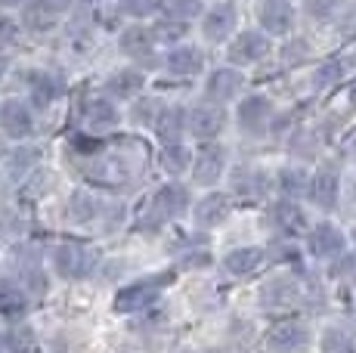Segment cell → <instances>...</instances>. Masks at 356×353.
<instances>
[{
  "label": "cell",
  "instance_id": "cell-1",
  "mask_svg": "<svg viewBox=\"0 0 356 353\" xmlns=\"http://www.w3.org/2000/svg\"><path fill=\"white\" fill-rule=\"evenodd\" d=\"M99 261H102L99 248L84 245V242H63V245L53 248V257H50L53 270L68 282L90 279V276L97 273Z\"/></svg>",
  "mask_w": 356,
  "mask_h": 353
},
{
  "label": "cell",
  "instance_id": "cell-2",
  "mask_svg": "<svg viewBox=\"0 0 356 353\" xmlns=\"http://www.w3.org/2000/svg\"><path fill=\"white\" fill-rule=\"evenodd\" d=\"M65 214H68V220L81 223V227H93V223H99V227H115V223H121V214H124V208L115 205V202L99 199L97 192L78 189V192L68 199Z\"/></svg>",
  "mask_w": 356,
  "mask_h": 353
},
{
  "label": "cell",
  "instance_id": "cell-3",
  "mask_svg": "<svg viewBox=\"0 0 356 353\" xmlns=\"http://www.w3.org/2000/svg\"><path fill=\"white\" fill-rule=\"evenodd\" d=\"M168 282H170V273H159V276H149V279H136L124 285L115 295V310L118 313H143V310H149L159 301L161 288Z\"/></svg>",
  "mask_w": 356,
  "mask_h": 353
},
{
  "label": "cell",
  "instance_id": "cell-4",
  "mask_svg": "<svg viewBox=\"0 0 356 353\" xmlns=\"http://www.w3.org/2000/svg\"><path fill=\"white\" fill-rule=\"evenodd\" d=\"M189 208V189L183 186V183H164L159 192L152 195V202H149V227H161V223L168 220H177L180 214H186Z\"/></svg>",
  "mask_w": 356,
  "mask_h": 353
},
{
  "label": "cell",
  "instance_id": "cell-5",
  "mask_svg": "<svg viewBox=\"0 0 356 353\" xmlns=\"http://www.w3.org/2000/svg\"><path fill=\"white\" fill-rule=\"evenodd\" d=\"M227 131V108L223 106H217V103H198L189 108V115H186V133H193L195 140H202V142H211V140H217L220 133Z\"/></svg>",
  "mask_w": 356,
  "mask_h": 353
},
{
  "label": "cell",
  "instance_id": "cell-6",
  "mask_svg": "<svg viewBox=\"0 0 356 353\" xmlns=\"http://www.w3.org/2000/svg\"><path fill=\"white\" fill-rule=\"evenodd\" d=\"M68 6H72V0H29V3L22 6V28L31 31V35L53 31L63 22Z\"/></svg>",
  "mask_w": 356,
  "mask_h": 353
},
{
  "label": "cell",
  "instance_id": "cell-7",
  "mask_svg": "<svg viewBox=\"0 0 356 353\" xmlns=\"http://www.w3.org/2000/svg\"><path fill=\"white\" fill-rule=\"evenodd\" d=\"M227 171V146L217 140L202 142L193 155V183L195 186H214Z\"/></svg>",
  "mask_w": 356,
  "mask_h": 353
},
{
  "label": "cell",
  "instance_id": "cell-8",
  "mask_svg": "<svg viewBox=\"0 0 356 353\" xmlns=\"http://www.w3.org/2000/svg\"><path fill=\"white\" fill-rule=\"evenodd\" d=\"M270 50H273V44H270L266 31H242V35H236L229 40L227 59L232 69H236V65H254L260 59L270 56Z\"/></svg>",
  "mask_w": 356,
  "mask_h": 353
},
{
  "label": "cell",
  "instance_id": "cell-9",
  "mask_svg": "<svg viewBox=\"0 0 356 353\" xmlns=\"http://www.w3.org/2000/svg\"><path fill=\"white\" fill-rule=\"evenodd\" d=\"M236 25H238V13L229 0H220V3L208 6L202 16V38L208 44H223L229 40V35H236Z\"/></svg>",
  "mask_w": 356,
  "mask_h": 353
},
{
  "label": "cell",
  "instance_id": "cell-10",
  "mask_svg": "<svg viewBox=\"0 0 356 353\" xmlns=\"http://www.w3.org/2000/svg\"><path fill=\"white\" fill-rule=\"evenodd\" d=\"M0 131L10 140H29L34 133V112L25 99H6L0 103Z\"/></svg>",
  "mask_w": 356,
  "mask_h": 353
},
{
  "label": "cell",
  "instance_id": "cell-11",
  "mask_svg": "<svg viewBox=\"0 0 356 353\" xmlns=\"http://www.w3.org/2000/svg\"><path fill=\"white\" fill-rule=\"evenodd\" d=\"M236 121H238V127H242L245 133L260 137V133L270 127V121H273V103L266 97H260V93H251V97H245L242 103H238Z\"/></svg>",
  "mask_w": 356,
  "mask_h": 353
},
{
  "label": "cell",
  "instance_id": "cell-12",
  "mask_svg": "<svg viewBox=\"0 0 356 353\" xmlns=\"http://www.w3.org/2000/svg\"><path fill=\"white\" fill-rule=\"evenodd\" d=\"M257 22L266 35L285 38L294 28V6L289 0H260L257 3Z\"/></svg>",
  "mask_w": 356,
  "mask_h": 353
},
{
  "label": "cell",
  "instance_id": "cell-13",
  "mask_svg": "<svg viewBox=\"0 0 356 353\" xmlns=\"http://www.w3.org/2000/svg\"><path fill=\"white\" fill-rule=\"evenodd\" d=\"M242 87H245V78L238 69H232V65L229 69H217V72L208 74V81H204V99H208V103H217V106H227L242 93Z\"/></svg>",
  "mask_w": 356,
  "mask_h": 353
},
{
  "label": "cell",
  "instance_id": "cell-14",
  "mask_svg": "<svg viewBox=\"0 0 356 353\" xmlns=\"http://www.w3.org/2000/svg\"><path fill=\"white\" fill-rule=\"evenodd\" d=\"M81 118H84V127L90 133H106V131H115V127H118L121 115H118V108H115L112 97H93L84 103V108H81Z\"/></svg>",
  "mask_w": 356,
  "mask_h": 353
},
{
  "label": "cell",
  "instance_id": "cell-15",
  "mask_svg": "<svg viewBox=\"0 0 356 353\" xmlns=\"http://www.w3.org/2000/svg\"><path fill=\"white\" fill-rule=\"evenodd\" d=\"M118 47H121V53H124V56H130L134 63L143 65V59H152L155 56L159 40H155L152 28H146L143 22H136V25H127V28L118 35Z\"/></svg>",
  "mask_w": 356,
  "mask_h": 353
},
{
  "label": "cell",
  "instance_id": "cell-16",
  "mask_svg": "<svg viewBox=\"0 0 356 353\" xmlns=\"http://www.w3.org/2000/svg\"><path fill=\"white\" fill-rule=\"evenodd\" d=\"M266 341H270V347L279 350V353H294V350H304L307 344H310V329H307L304 322H298V319H285V322L273 325Z\"/></svg>",
  "mask_w": 356,
  "mask_h": 353
},
{
  "label": "cell",
  "instance_id": "cell-17",
  "mask_svg": "<svg viewBox=\"0 0 356 353\" xmlns=\"http://www.w3.org/2000/svg\"><path fill=\"white\" fill-rule=\"evenodd\" d=\"M146 90V74H143L136 65L130 69H118L115 74L106 78V93L118 103H127V99H140V93Z\"/></svg>",
  "mask_w": 356,
  "mask_h": 353
},
{
  "label": "cell",
  "instance_id": "cell-18",
  "mask_svg": "<svg viewBox=\"0 0 356 353\" xmlns=\"http://www.w3.org/2000/svg\"><path fill=\"white\" fill-rule=\"evenodd\" d=\"M164 69H168V74H174V78H193V74L204 69V53L193 44H180L174 50H168Z\"/></svg>",
  "mask_w": 356,
  "mask_h": 353
},
{
  "label": "cell",
  "instance_id": "cell-19",
  "mask_svg": "<svg viewBox=\"0 0 356 353\" xmlns=\"http://www.w3.org/2000/svg\"><path fill=\"white\" fill-rule=\"evenodd\" d=\"M186 115H189V108H183V106H161L159 118H155V124H152V131H155V137L161 140V146L180 142V137L186 133Z\"/></svg>",
  "mask_w": 356,
  "mask_h": 353
},
{
  "label": "cell",
  "instance_id": "cell-20",
  "mask_svg": "<svg viewBox=\"0 0 356 353\" xmlns=\"http://www.w3.org/2000/svg\"><path fill=\"white\" fill-rule=\"evenodd\" d=\"M307 245H310L313 257H338L341 251H344V233H341L334 223H319V227L310 229V239H307Z\"/></svg>",
  "mask_w": 356,
  "mask_h": 353
},
{
  "label": "cell",
  "instance_id": "cell-21",
  "mask_svg": "<svg viewBox=\"0 0 356 353\" xmlns=\"http://www.w3.org/2000/svg\"><path fill=\"white\" fill-rule=\"evenodd\" d=\"M25 313H29V291H25V285L16 279H0V316L10 319V322H19Z\"/></svg>",
  "mask_w": 356,
  "mask_h": 353
},
{
  "label": "cell",
  "instance_id": "cell-22",
  "mask_svg": "<svg viewBox=\"0 0 356 353\" xmlns=\"http://www.w3.org/2000/svg\"><path fill=\"white\" fill-rule=\"evenodd\" d=\"M310 202L316 208H323V211H332L334 205H338V195H341V180H338V174L332 171V167H325V171H319V174H313V180H310Z\"/></svg>",
  "mask_w": 356,
  "mask_h": 353
},
{
  "label": "cell",
  "instance_id": "cell-23",
  "mask_svg": "<svg viewBox=\"0 0 356 353\" xmlns=\"http://www.w3.org/2000/svg\"><path fill=\"white\" fill-rule=\"evenodd\" d=\"M266 261V251L254 248V245H245V248H232L227 257H223V270L229 276H251L264 267Z\"/></svg>",
  "mask_w": 356,
  "mask_h": 353
},
{
  "label": "cell",
  "instance_id": "cell-24",
  "mask_svg": "<svg viewBox=\"0 0 356 353\" xmlns=\"http://www.w3.org/2000/svg\"><path fill=\"white\" fill-rule=\"evenodd\" d=\"M270 223L285 236H298L307 229V217L298 208V202H291V199H282L270 208Z\"/></svg>",
  "mask_w": 356,
  "mask_h": 353
},
{
  "label": "cell",
  "instance_id": "cell-25",
  "mask_svg": "<svg viewBox=\"0 0 356 353\" xmlns=\"http://www.w3.org/2000/svg\"><path fill=\"white\" fill-rule=\"evenodd\" d=\"M193 217H195V223L198 227H217V223H223L229 217V199L223 192H208L202 202L195 205V211H193Z\"/></svg>",
  "mask_w": 356,
  "mask_h": 353
},
{
  "label": "cell",
  "instance_id": "cell-26",
  "mask_svg": "<svg viewBox=\"0 0 356 353\" xmlns=\"http://www.w3.org/2000/svg\"><path fill=\"white\" fill-rule=\"evenodd\" d=\"M204 0H159V13L164 19H174V22H195V19L204 16Z\"/></svg>",
  "mask_w": 356,
  "mask_h": 353
},
{
  "label": "cell",
  "instance_id": "cell-27",
  "mask_svg": "<svg viewBox=\"0 0 356 353\" xmlns=\"http://www.w3.org/2000/svg\"><path fill=\"white\" fill-rule=\"evenodd\" d=\"M29 93H31V106L34 108H47L53 106L59 99V93H63V87H59V81L53 78V74H31V84H29Z\"/></svg>",
  "mask_w": 356,
  "mask_h": 353
},
{
  "label": "cell",
  "instance_id": "cell-28",
  "mask_svg": "<svg viewBox=\"0 0 356 353\" xmlns=\"http://www.w3.org/2000/svg\"><path fill=\"white\" fill-rule=\"evenodd\" d=\"M310 180L313 176L304 171V167H282L276 176V186H279V192L285 195V199H300V195H307L310 192Z\"/></svg>",
  "mask_w": 356,
  "mask_h": 353
},
{
  "label": "cell",
  "instance_id": "cell-29",
  "mask_svg": "<svg viewBox=\"0 0 356 353\" xmlns=\"http://www.w3.org/2000/svg\"><path fill=\"white\" fill-rule=\"evenodd\" d=\"M260 301H264V307L285 310V307H291V304L298 301V285H294L291 279H273V282H266Z\"/></svg>",
  "mask_w": 356,
  "mask_h": 353
},
{
  "label": "cell",
  "instance_id": "cell-30",
  "mask_svg": "<svg viewBox=\"0 0 356 353\" xmlns=\"http://www.w3.org/2000/svg\"><path fill=\"white\" fill-rule=\"evenodd\" d=\"M161 167L174 176L193 171V152H189V146H183V142H168V146H161Z\"/></svg>",
  "mask_w": 356,
  "mask_h": 353
},
{
  "label": "cell",
  "instance_id": "cell-31",
  "mask_svg": "<svg viewBox=\"0 0 356 353\" xmlns=\"http://www.w3.org/2000/svg\"><path fill=\"white\" fill-rule=\"evenodd\" d=\"M266 186H270L266 174L254 171V167H242V171H236V176H232V189H236L238 195H248V199H257V195H264Z\"/></svg>",
  "mask_w": 356,
  "mask_h": 353
},
{
  "label": "cell",
  "instance_id": "cell-32",
  "mask_svg": "<svg viewBox=\"0 0 356 353\" xmlns=\"http://www.w3.org/2000/svg\"><path fill=\"white\" fill-rule=\"evenodd\" d=\"M25 236V220L13 208H0V245H16Z\"/></svg>",
  "mask_w": 356,
  "mask_h": 353
},
{
  "label": "cell",
  "instance_id": "cell-33",
  "mask_svg": "<svg viewBox=\"0 0 356 353\" xmlns=\"http://www.w3.org/2000/svg\"><path fill=\"white\" fill-rule=\"evenodd\" d=\"M341 78H344V63L341 59H325L313 74V84H316V90H328V87L341 84Z\"/></svg>",
  "mask_w": 356,
  "mask_h": 353
},
{
  "label": "cell",
  "instance_id": "cell-34",
  "mask_svg": "<svg viewBox=\"0 0 356 353\" xmlns=\"http://www.w3.org/2000/svg\"><path fill=\"white\" fill-rule=\"evenodd\" d=\"M152 35H155V40H159V44H177V40H183V35H186V25L161 16L159 22L152 25Z\"/></svg>",
  "mask_w": 356,
  "mask_h": 353
},
{
  "label": "cell",
  "instance_id": "cell-35",
  "mask_svg": "<svg viewBox=\"0 0 356 353\" xmlns=\"http://www.w3.org/2000/svg\"><path fill=\"white\" fill-rule=\"evenodd\" d=\"M19 38H22V22H16L13 16H3V13H0V50L16 47Z\"/></svg>",
  "mask_w": 356,
  "mask_h": 353
},
{
  "label": "cell",
  "instance_id": "cell-36",
  "mask_svg": "<svg viewBox=\"0 0 356 353\" xmlns=\"http://www.w3.org/2000/svg\"><path fill=\"white\" fill-rule=\"evenodd\" d=\"M319 347H323V353H350V338L341 329H325Z\"/></svg>",
  "mask_w": 356,
  "mask_h": 353
},
{
  "label": "cell",
  "instance_id": "cell-37",
  "mask_svg": "<svg viewBox=\"0 0 356 353\" xmlns=\"http://www.w3.org/2000/svg\"><path fill=\"white\" fill-rule=\"evenodd\" d=\"M121 13L130 19H149L159 13V0H121Z\"/></svg>",
  "mask_w": 356,
  "mask_h": 353
},
{
  "label": "cell",
  "instance_id": "cell-38",
  "mask_svg": "<svg viewBox=\"0 0 356 353\" xmlns=\"http://www.w3.org/2000/svg\"><path fill=\"white\" fill-rule=\"evenodd\" d=\"M159 112H161L159 99H143V103L134 106V121H136V124H149V127H152L155 118H159Z\"/></svg>",
  "mask_w": 356,
  "mask_h": 353
},
{
  "label": "cell",
  "instance_id": "cell-39",
  "mask_svg": "<svg viewBox=\"0 0 356 353\" xmlns=\"http://www.w3.org/2000/svg\"><path fill=\"white\" fill-rule=\"evenodd\" d=\"M29 344L22 341L19 335H6V331H0V353H25Z\"/></svg>",
  "mask_w": 356,
  "mask_h": 353
},
{
  "label": "cell",
  "instance_id": "cell-40",
  "mask_svg": "<svg viewBox=\"0 0 356 353\" xmlns=\"http://www.w3.org/2000/svg\"><path fill=\"white\" fill-rule=\"evenodd\" d=\"M328 6H332V0H310V13L313 16H328Z\"/></svg>",
  "mask_w": 356,
  "mask_h": 353
},
{
  "label": "cell",
  "instance_id": "cell-41",
  "mask_svg": "<svg viewBox=\"0 0 356 353\" xmlns=\"http://www.w3.org/2000/svg\"><path fill=\"white\" fill-rule=\"evenodd\" d=\"M6 72H10V59H6L3 53H0V81L6 78Z\"/></svg>",
  "mask_w": 356,
  "mask_h": 353
},
{
  "label": "cell",
  "instance_id": "cell-42",
  "mask_svg": "<svg viewBox=\"0 0 356 353\" xmlns=\"http://www.w3.org/2000/svg\"><path fill=\"white\" fill-rule=\"evenodd\" d=\"M347 97H350V106L356 108V78L350 81V87H347Z\"/></svg>",
  "mask_w": 356,
  "mask_h": 353
},
{
  "label": "cell",
  "instance_id": "cell-43",
  "mask_svg": "<svg viewBox=\"0 0 356 353\" xmlns=\"http://www.w3.org/2000/svg\"><path fill=\"white\" fill-rule=\"evenodd\" d=\"M29 0H0V6H25Z\"/></svg>",
  "mask_w": 356,
  "mask_h": 353
},
{
  "label": "cell",
  "instance_id": "cell-44",
  "mask_svg": "<svg viewBox=\"0 0 356 353\" xmlns=\"http://www.w3.org/2000/svg\"><path fill=\"white\" fill-rule=\"evenodd\" d=\"M87 3H90V0H87ZM93 3H99V0H93Z\"/></svg>",
  "mask_w": 356,
  "mask_h": 353
},
{
  "label": "cell",
  "instance_id": "cell-45",
  "mask_svg": "<svg viewBox=\"0 0 356 353\" xmlns=\"http://www.w3.org/2000/svg\"><path fill=\"white\" fill-rule=\"evenodd\" d=\"M353 239H356V229H353Z\"/></svg>",
  "mask_w": 356,
  "mask_h": 353
},
{
  "label": "cell",
  "instance_id": "cell-46",
  "mask_svg": "<svg viewBox=\"0 0 356 353\" xmlns=\"http://www.w3.org/2000/svg\"><path fill=\"white\" fill-rule=\"evenodd\" d=\"M183 353H193V350H183Z\"/></svg>",
  "mask_w": 356,
  "mask_h": 353
}]
</instances>
